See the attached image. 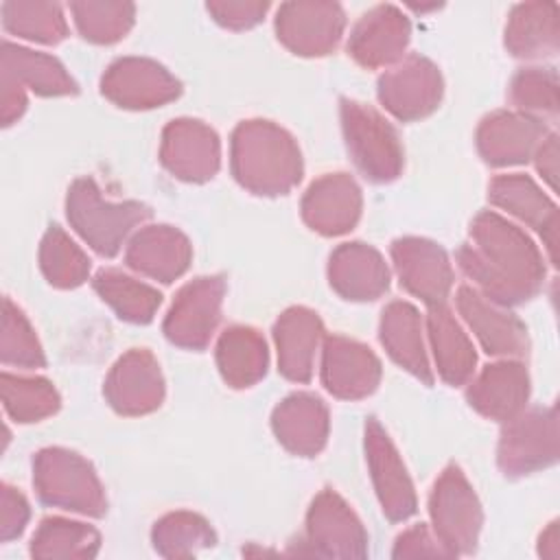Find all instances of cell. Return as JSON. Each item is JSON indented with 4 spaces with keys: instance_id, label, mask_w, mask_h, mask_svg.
Returning <instances> with one entry per match:
<instances>
[{
    "instance_id": "cell-7",
    "label": "cell",
    "mask_w": 560,
    "mask_h": 560,
    "mask_svg": "<svg viewBox=\"0 0 560 560\" xmlns=\"http://www.w3.org/2000/svg\"><path fill=\"white\" fill-rule=\"evenodd\" d=\"M558 462V411L556 405L523 409L505 422L497 464L505 477H523Z\"/></svg>"
},
{
    "instance_id": "cell-19",
    "label": "cell",
    "mask_w": 560,
    "mask_h": 560,
    "mask_svg": "<svg viewBox=\"0 0 560 560\" xmlns=\"http://www.w3.org/2000/svg\"><path fill=\"white\" fill-rule=\"evenodd\" d=\"M409 39V18L396 4H376L352 26L348 55L363 68H385L402 59Z\"/></svg>"
},
{
    "instance_id": "cell-26",
    "label": "cell",
    "mask_w": 560,
    "mask_h": 560,
    "mask_svg": "<svg viewBox=\"0 0 560 560\" xmlns=\"http://www.w3.org/2000/svg\"><path fill=\"white\" fill-rule=\"evenodd\" d=\"M529 374L518 361H497L486 365L466 387L468 405L483 418L508 422L518 416L529 400Z\"/></svg>"
},
{
    "instance_id": "cell-36",
    "label": "cell",
    "mask_w": 560,
    "mask_h": 560,
    "mask_svg": "<svg viewBox=\"0 0 560 560\" xmlns=\"http://www.w3.org/2000/svg\"><path fill=\"white\" fill-rule=\"evenodd\" d=\"M0 15L7 33L28 42L59 44L68 37V22L57 2L9 0L0 4Z\"/></svg>"
},
{
    "instance_id": "cell-3",
    "label": "cell",
    "mask_w": 560,
    "mask_h": 560,
    "mask_svg": "<svg viewBox=\"0 0 560 560\" xmlns=\"http://www.w3.org/2000/svg\"><path fill=\"white\" fill-rule=\"evenodd\" d=\"M66 217L70 228L98 254L112 258L120 252L136 225L151 217L140 201H109L92 177H79L66 195Z\"/></svg>"
},
{
    "instance_id": "cell-34",
    "label": "cell",
    "mask_w": 560,
    "mask_h": 560,
    "mask_svg": "<svg viewBox=\"0 0 560 560\" xmlns=\"http://www.w3.org/2000/svg\"><path fill=\"white\" fill-rule=\"evenodd\" d=\"M151 542L162 558H192L214 547L217 534L201 514L177 510L155 521Z\"/></svg>"
},
{
    "instance_id": "cell-21",
    "label": "cell",
    "mask_w": 560,
    "mask_h": 560,
    "mask_svg": "<svg viewBox=\"0 0 560 560\" xmlns=\"http://www.w3.org/2000/svg\"><path fill=\"white\" fill-rule=\"evenodd\" d=\"M300 210L304 223L313 232L322 236H341L359 223L363 195L348 173H326L306 188Z\"/></svg>"
},
{
    "instance_id": "cell-32",
    "label": "cell",
    "mask_w": 560,
    "mask_h": 560,
    "mask_svg": "<svg viewBox=\"0 0 560 560\" xmlns=\"http://www.w3.org/2000/svg\"><path fill=\"white\" fill-rule=\"evenodd\" d=\"M214 359L221 378L234 389H245L267 374L269 350L256 328L234 324L219 335Z\"/></svg>"
},
{
    "instance_id": "cell-4",
    "label": "cell",
    "mask_w": 560,
    "mask_h": 560,
    "mask_svg": "<svg viewBox=\"0 0 560 560\" xmlns=\"http://www.w3.org/2000/svg\"><path fill=\"white\" fill-rule=\"evenodd\" d=\"M33 486L46 505L94 518L107 512L105 490L94 466L70 448L48 446L37 451L33 457Z\"/></svg>"
},
{
    "instance_id": "cell-5",
    "label": "cell",
    "mask_w": 560,
    "mask_h": 560,
    "mask_svg": "<svg viewBox=\"0 0 560 560\" xmlns=\"http://www.w3.org/2000/svg\"><path fill=\"white\" fill-rule=\"evenodd\" d=\"M341 127L352 162L370 182L385 184L402 173V142L381 112L365 103L341 98Z\"/></svg>"
},
{
    "instance_id": "cell-41",
    "label": "cell",
    "mask_w": 560,
    "mask_h": 560,
    "mask_svg": "<svg viewBox=\"0 0 560 560\" xmlns=\"http://www.w3.org/2000/svg\"><path fill=\"white\" fill-rule=\"evenodd\" d=\"M510 101L529 116H558V74L553 68H523L510 83Z\"/></svg>"
},
{
    "instance_id": "cell-38",
    "label": "cell",
    "mask_w": 560,
    "mask_h": 560,
    "mask_svg": "<svg viewBox=\"0 0 560 560\" xmlns=\"http://www.w3.org/2000/svg\"><path fill=\"white\" fill-rule=\"evenodd\" d=\"M37 258L44 278L57 289H74L90 278L92 265L88 254L59 225L46 230Z\"/></svg>"
},
{
    "instance_id": "cell-44",
    "label": "cell",
    "mask_w": 560,
    "mask_h": 560,
    "mask_svg": "<svg viewBox=\"0 0 560 560\" xmlns=\"http://www.w3.org/2000/svg\"><path fill=\"white\" fill-rule=\"evenodd\" d=\"M392 556L394 558H422V556L451 558L442 547V542L435 538V534H431V529L424 523H418L405 529L402 534H398Z\"/></svg>"
},
{
    "instance_id": "cell-16",
    "label": "cell",
    "mask_w": 560,
    "mask_h": 560,
    "mask_svg": "<svg viewBox=\"0 0 560 560\" xmlns=\"http://www.w3.org/2000/svg\"><path fill=\"white\" fill-rule=\"evenodd\" d=\"M392 260L407 293L427 306L446 304L455 276L442 245L422 236H402L392 243Z\"/></svg>"
},
{
    "instance_id": "cell-46",
    "label": "cell",
    "mask_w": 560,
    "mask_h": 560,
    "mask_svg": "<svg viewBox=\"0 0 560 560\" xmlns=\"http://www.w3.org/2000/svg\"><path fill=\"white\" fill-rule=\"evenodd\" d=\"M532 158H534L538 175L547 182V186L551 190H556V186H558V133H547Z\"/></svg>"
},
{
    "instance_id": "cell-20",
    "label": "cell",
    "mask_w": 560,
    "mask_h": 560,
    "mask_svg": "<svg viewBox=\"0 0 560 560\" xmlns=\"http://www.w3.org/2000/svg\"><path fill=\"white\" fill-rule=\"evenodd\" d=\"M488 199L492 206L534 228L547 247L551 265H558V206L529 175H497L488 186Z\"/></svg>"
},
{
    "instance_id": "cell-30",
    "label": "cell",
    "mask_w": 560,
    "mask_h": 560,
    "mask_svg": "<svg viewBox=\"0 0 560 560\" xmlns=\"http://www.w3.org/2000/svg\"><path fill=\"white\" fill-rule=\"evenodd\" d=\"M560 46V18L556 2H521L505 24V48L521 59L553 57Z\"/></svg>"
},
{
    "instance_id": "cell-17",
    "label": "cell",
    "mask_w": 560,
    "mask_h": 560,
    "mask_svg": "<svg viewBox=\"0 0 560 560\" xmlns=\"http://www.w3.org/2000/svg\"><path fill=\"white\" fill-rule=\"evenodd\" d=\"M455 304L481 348L492 357H525L529 350L527 326L508 306L492 302L470 284H462Z\"/></svg>"
},
{
    "instance_id": "cell-24",
    "label": "cell",
    "mask_w": 560,
    "mask_h": 560,
    "mask_svg": "<svg viewBox=\"0 0 560 560\" xmlns=\"http://www.w3.org/2000/svg\"><path fill=\"white\" fill-rule=\"evenodd\" d=\"M271 429L289 453L315 457L328 442V407L311 392H293L276 405L271 413Z\"/></svg>"
},
{
    "instance_id": "cell-39",
    "label": "cell",
    "mask_w": 560,
    "mask_h": 560,
    "mask_svg": "<svg viewBox=\"0 0 560 560\" xmlns=\"http://www.w3.org/2000/svg\"><path fill=\"white\" fill-rule=\"evenodd\" d=\"M70 13L77 31L92 44H116L133 26L136 7L120 0L72 2Z\"/></svg>"
},
{
    "instance_id": "cell-23",
    "label": "cell",
    "mask_w": 560,
    "mask_h": 560,
    "mask_svg": "<svg viewBox=\"0 0 560 560\" xmlns=\"http://www.w3.org/2000/svg\"><path fill=\"white\" fill-rule=\"evenodd\" d=\"M192 260V245L188 236L166 223L140 228L127 243L125 262L162 284L182 278Z\"/></svg>"
},
{
    "instance_id": "cell-45",
    "label": "cell",
    "mask_w": 560,
    "mask_h": 560,
    "mask_svg": "<svg viewBox=\"0 0 560 560\" xmlns=\"http://www.w3.org/2000/svg\"><path fill=\"white\" fill-rule=\"evenodd\" d=\"M28 98H26V90L22 85H18L15 81L0 77V120L2 127H11L13 122H18L22 118V114L26 112Z\"/></svg>"
},
{
    "instance_id": "cell-29",
    "label": "cell",
    "mask_w": 560,
    "mask_h": 560,
    "mask_svg": "<svg viewBox=\"0 0 560 560\" xmlns=\"http://www.w3.org/2000/svg\"><path fill=\"white\" fill-rule=\"evenodd\" d=\"M427 332L438 374L448 385H464L475 374L477 352L462 324L446 304L429 306Z\"/></svg>"
},
{
    "instance_id": "cell-14",
    "label": "cell",
    "mask_w": 560,
    "mask_h": 560,
    "mask_svg": "<svg viewBox=\"0 0 560 560\" xmlns=\"http://www.w3.org/2000/svg\"><path fill=\"white\" fill-rule=\"evenodd\" d=\"M365 459L383 514L392 523L407 521L418 510L416 490L402 457L376 418L365 422Z\"/></svg>"
},
{
    "instance_id": "cell-25",
    "label": "cell",
    "mask_w": 560,
    "mask_h": 560,
    "mask_svg": "<svg viewBox=\"0 0 560 560\" xmlns=\"http://www.w3.org/2000/svg\"><path fill=\"white\" fill-rule=\"evenodd\" d=\"M330 287L350 302H370L389 289V267L368 243H341L328 258Z\"/></svg>"
},
{
    "instance_id": "cell-10",
    "label": "cell",
    "mask_w": 560,
    "mask_h": 560,
    "mask_svg": "<svg viewBox=\"0 0 560 560\" xmlns=\"http://www.w3.org/2000/svg\"><path fill=\"white\" fill-rule=\"evenodd\" d=\"M278 42L300 57H324L337 48L346 28V13L337 2L295 0L276 11Z\"/></svg>"
},
{
    "instance_id": "cell-42",
    "label": "cell",
    "mask_w": 560,
    "mask_h": 560,
    "mask_svg": "<svg viewBox=\"0 0 560 560\" xmlns=\"http://www.w3.org/2000/svg\"><path fill=\"white\" fill-rule=\"evenodd\" d=\"M269 2L258 0H214L208 2V13L225 28L245 31L260 24L269 11Z\"/></svg>"
},
{
    "instance_id": "cell-8",
    "label": "cell",
    "mask_w": 560,
    "mask_h": 560,
    "mask_svg": "<svg viewBox=\"0 0 560 560\" xmlns=\"http://www.w3.org/2000/svg\"><path fill=\"white\" fill-rule=\"evenodd\" d=\"M223 295V276H199L186 282L164 317L166 339L186 350H203L221 322Z\"/></svg>"
},
{
    "instance_id": "cell-11",
    "label": "cell",
    "mask_w": 560,
    "mask_h": 560,
    "mask_svg": "<svg viewBox=\"0 0 560 560\" xmlns=\"http://www.w3.org/2000/svg\"><path fill=\"white\" fill-rule=\"evenodd\" d=\"M306 545L322 558H365L368 532L346 499L324 488L306 512Z\"/></svg>"
},
{
    "instance_id": "cell-37",
    "label": "cell",
    "mask_w": 560,
    "mask_h": 560,
    "mask_svg": "<svg viewBox=\"0 0 560 560\" xmlns=\"http://www.w3.org/2000/svg\"><path fill=\"white\" fill-rule=\"evenodd\" d=\"M0 394L7 416L20 424L39 422L57 413L61 407L59 392L44 376H18L2 372Z\"/></svg>"
},
{
    "instance_id": "cell-9",
    "label": "cell",
    "mask_w": 560,
    "mask_h": 560,
    "mask_svg": "<svg viewBox=\"0 0 560 560\" xmlns=\"http://www.w3.org/2000/svg\"><path fill=\"white\" fill-rule=\"evenodd\" d=\"M376 94L394 118L413 122L438 109L444 94V79L431 59L409 55L378 77Z\"/></svg>"
},
{
    "instance_id": "cell-13",
    "label": "cell",
    "mask_w": 560,
    "mask_h": 560,
    "mask_svg": "<svg viewBox=\"0 0 560 560\" xmlns=\"http://www.w3.org/2000/svg\"><path fill=\"white\" fill-rule=\"evenodd\" d=\"M160 162L182 182H208L221 166V140L203 120L175 118L162 129Z\"/></svg>"
},
{
    "instance_id": "cell-35",
    "label": "cell",
    "mask_w": 560,
    "mask_h": 560,
    "mask_svg": "<svg viewBox=\"0 0 560 560\" xmlns=\"http://www.w3.org/2000/svg\"><path fill=\"white\" fill-rule=\"evenodd\" d=\"M101 549V534L88 523L63 516L39 521L31 538L33 558H94Z\"/></svg>"
},
{
    "instance_id": "cell-31",
    "label": "cell",
    "mask_w": 560,
    "mask_h": 560,
    "mask_svg": "<svg viewBox=\"0 0 560 560\" xmlns=\"http://www.w3.org/2000/svg\"><path fill=\"white\" fill-rule=\"evenodd\" d=\"M0 77L39 96H68L79 92L77 81L59 59L11 42H2L0 48Z\"/></svg>"
},
{
    "instance_id": "cell-15",
    "label": "cell",
    "mask_w": 560,
    "mask_h": 560,
    "mask_svg": "<svg viewBox=\"0 0 560 560\" xmlns=\"http://www.w3.org/2000/svg\"><path fill=\"white\" fill-rule=\"evenodd\" d=\"M103 394L120 416H144L164 400V376L147 348H131L116 359L105 376Z\"/></svg>"
},
{
    "instance_id": "cell-6",
    "label": "cell",
    "mask_w": 560,
    "mask_h": 560,
    "mask_svg": "<svg viewBox=\"0 0 560 560\" xmlns=\"http://www.w3.org/2000/svg\"><path fill=\"white\" fill-rule=\"evenodd\" d=\"M429 516L435 538L451 558L477 549L483 510L459 466H446L435 479L429 494Z\"/></svg>"
},
{
    "instance_id": "cell-33",
    "label": "cell",
    "mask_w": 560,
    "mask_h": 560,
    "mask_svg": "<svg viewBox=\"0 0 560 560\" xmlns=\"http://www.w3.org/2000/svg\"><path fill=\"white\" fill-rule=\"evenodd\" d=\"M92 287L120 319L131 324H149L162 304V293L155 287L120 269L96 271Z\"/></svg>"
},
{
    "instance_id": "cell-12",
    "label": "cell",
    "mask_w": 560,
    "mask_h": 560,
    "mask_svg": "<svg viewBox=\"0 0 560 560\" xmlns=\"http://www.w3.org/2000/svg\"><path fill=\"white\" fill-rule=\"evenodd\" d=\"M101 94L122 109H153L175 101L182 83L147 57H120L101 77Z\"/></svg>"
},
{
    "instance_id": "cell-47",
    "label": "cell",
    "mask_w": 560,
    "mask_h": 560,
    "mask_svg": "<svg viewBox=\"0 0 560 560\" xmlns=\"http://www.w3.org/2000/svg\"><path fill=\"white\" fill-rule=\"evenodd\" d=\"M558 521H551L547 525V529H542L540 538H538V553L542 558H551L556 560L558 553H560V545H558Z\"/></svg>"
},
{
    "instance_id": "cell-22",
    "label": "cell",
    "mask_w": 560,
    "mask_h": 560,
    "mask_svg": "<svg viewBox=\"0 0 560 560\" xmlns=\"http://www.w3.org/2000/svg\"><path fill=\"white\" fill-rule=\"evenodd\" d=\"M542 118L499 109L488 114L477 127V151L490 166H516L532 160L547 136Z\"/></svg>"
},
{
    "instance_id": "cell-2",
    "label": "cell",
    "mask_w": 560,
    "mask_h": 560,
    "mask_svg": "<svg viewBox=\"0 0 560 560\" xmlns=\"http://www.w3.org/2000/svg\"><path fill=\"white\" fill-rule=\"evenodd\" d=\"M230 168L249 192L278 197L293 190L304 173L295 138L280 125L262 118L243 120L232 131Z\"/></svg>"
},
{
    "instance_id": "cell-43",
    "label": "cell",
    "mask_w": 560,
    "mask_h": 560,
    "mask_svg": "<svg viewBox=\"0 0 560 560\" xmlns=\"http://www.w3.org/2000/svg\"><path fill=\"white\" fill-rule=\"evenodd\" d=\"M28 518H31V508H28L26 497L18 488L2 483V488H0V540L9 542V540L18 538L26 529Z\"/></svg>"
},
{
    "instance_id": "cell-40",
    "label": "cell",
    "mask_w": 560,
    "mask_h": 560,
    "mask_svg": "<svg viewBox=\"0 0 560 560\" xmlns=\"http://www.w3.org/2000/svg\"><path fill=\"white\" fill-rule=\"evenodd\" d=\"M0 359L4 365L15 368H44L46 357L24 311L13 304L11 298L2 302V332H0Z\"/></svg>"
},
{
    "instance_id": "cell-1",
    "label": "cell",
    "mask_w": 560,
    "mask_h": 560,
    "mask_svg": "<svg viewBox=\"0 0 560 560\" xmlns=\"http://www.w3.org/2000/svg\"><path fill=\"white\" fill-rule=\"evenodd\" d=\"M457 262L477 291L503 306L532 300L547 276L542 254L529 234L492 210L472 219Z\"/></svg>"
},
{
    "instance_id": "cell-18",
    "label": "cell",
    "mask_w": 560,
    "mask_h": 560,
    "mask_svg": "<svg viewBox=\"0 0 560 560\" xmlns=\"http://www.w3.org/2000/svg\"><path fill=\"white\" fill-rule=\"evenodd\" d=\"M381 361L361 341L343 335H328L322 341V383L343 400L370 396L381 383Z\"/></svg>"
},
{
    "instance_id": "cell-28",
    "label": "cell",
    "mask_w": 560,
    "mask_h": 560,
    "mask_svg": "<svg viewBox=\"0 0 560 560\" xmlns=\"http://www.w3.org/2000/svg\"><path fill=\"white\" fill-rule=\"evenodd\" d=\"M422 326V317L413 304L405 300H394L381 313L378 337L387 354L400 368L420 378L424 385H431L433 370L427 357Z\"/></svg>"
},
{
    "instance_id": "cell-27",
    "label": "cell",
    "mask_w": 560,
    "mask_h": 560,
    "mask_svg": "<svg viewBox=\"0 0 560 560\" xmlns=\"http://www.w3.org/2000/svg\"><path fill=\"white\" fill-rule=\"evenodd\" d=\"M278 370L287 381L308 383L313 378L315 354L324 341L319 315L306 306H291L273 324Z\"/></svg>"
}]
</instances>
